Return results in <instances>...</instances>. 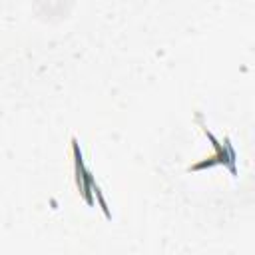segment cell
<instances>
[{
    "label": "cell",
    "mask_w": 255,
    "mask_h": 255,
    "mask_svg": "<svg viewBox=\"0 0 255 255\" xmlns=\"http://www.w3.org/2000/svg\"><path fill=\"white\" fill-rule=\"evenodd\" d=\"M72 157H74V175H76V187H78L80 197H82L90 207L94 205V197H98V201H100V205H102L106 217H110V211H108V207H106V203H104V199H102V195H100L98 183H96L92 171H90V169L86 167V163H84L82 149H80V143H78L76 137H72Z\"/></svg>",
    "instance_id": "2"
},
{
    "label": "cell",
    "mask_w": 255,
    "mask_h": 255,
    "mask_svg": "<svg viewBox=\"0 0 255 255\" xmlns=\"http://www.w3.org/2000/svg\"><path fill=\"white\" fill-rule=\"evenodd\" d=\"M197 122H199V128H201V131L207 135V139L211 141V145H213V153L211 155H207L205 159H201V161H197V163H193V165H189V171H201V169H207V167H213V165H223V167H227L229 169V173L235 177L237 175V167H235V149H233V145H231V141H229V137H225L223 139V143L207 129V126L205 124H201V120H199V114H197Z\"/></svg>",
    "instance_id": "1"
}]
</instances>
